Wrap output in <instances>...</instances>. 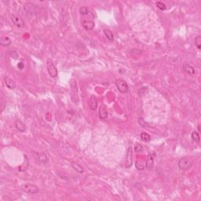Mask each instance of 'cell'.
<instances>
[{"label": "cell", "instance_id": "obj_5", "mask_svg": "<svg viewBox=\"0 0 201 201\" xmlns=\"http://www.w3.org/2000/svg\"><path fill=\"white\" fill-rule=\"evenodd\" d=\"M115 86L117 87L118 90L122 94H126L129 90V86L126 84V81H124V79H116Z\"/></svg>", "mask_w": 201, "mask_h": 201}, {"label": "cell", "instance_id": "obj_22", "mask_svg": "<svg viewBox=\"0 0 201 201\" xmlns=\"http://www.w3.org/2000/svg\"><path fill=\"white\" fill-rule=\"evenodd\" d=\"M141 140L145 142H149L151 140V137L149 134H147L145 132H142L141 134Z\"/></svg>", "mask_w": 201, "mask_h": 201}, {"label": "cell", "instance_id": "obj_1", "mask_svg": "<svg viewBox=\"0 0 201 201\" xmlns=\"http://www.w3.org/2000/svg\"><path fill=\"white\" fill-rule=\"evenodd\" d=\"M193 161L189 157H182L178 161V167L181 170H187L193 166Z\"/></svg>", "mask_w": 201, "mask_h": 201}, {"label": "cell", "instance_id": "obj_7", "mask_svg": "<svg viewBox=\"0 0 201 201\" xmlns=\"http://www.w3.org/2000/svg\"><path fill=\"white\" fill-rule=\"evenodd\" d=\"M94 17H84V20L82 21V24H83V27L84 29H86V31H90V30H93L94 28L95 24L94 21L93 20Z\"/></svg>", "mask_w": 201, "mask_h": 201}, {"label": "cell", "instance_id": "obj_18", "mask_svg": "<svg viewBox=\"0 0 201 201\" xmlns=\"http://www.w3.org/2000/svg\"><path fill=\"white\" fill-rule=\"evenodd\" d=\"M104 34L105 35V37L110 41L114 40V35L112 34V31L109 29H104Z\"/></svg>", "mask_w": 201, "mask_h": 201}, {"label": "cell", "instance_id": "obj_4", "mask_svg": "<svg viewBox=\"0 0 201 201\" xmlns=\"http://www.w3.org/2000/svg\"><path fill=\"white\" fill-rule=\"evenodd\" d=\"M21 189H22L24 192L29 193V194H32V195L37 193L39 191V187L37 185L33 184H29V183L22 185Z\"/></svg>", "mask_w": 201, "mask_h": 201}, {"label": "cell", "instance_id": "obj_21", "mask_svg": "<svg viewBox=\"0 0 201 201\" xmlns=\"http://www.w3.org/2000/svg\"><path fill=\"white\" fill-rule=\"evenodd\" d=\"M72 167L73 169L75 170L79 173H83L84 171V168L81 167L79 164H77V163H72Z\"/></svg>", "mask_w": 201, "mask_h": 201}, {"label": "cell", "instance_id": "obj_17", "mask_svg": "<svg viewBox=\"0 0 201 201\" xmlns=\"http://www.w3.org/2000/svg\"><path fill=\"white\" fill-rule=\"evenodd\" d=\"M0 44L1 46H4V47L9 46L11 44V39L8 36H3L0 39Z\"/></svg>", "mask_w": 201, "mask_h": 201}, {"label": "cell", "instance_id": "obj_14", "mask_svg": "<svg viewBox=\"0 0 201 201\" xmlns=\"http://www.w3.org/2000/svg\"><path fill=\"white\" fill-rule=\"evenodd\" d=\"M79 13H80L81 16H83V17H86V16H89V15L94 14L92 10L90 8H88L87 6H82V7H80L79 8Z\"/></svg>", "mask_w": 201, "mask_h": 201}, {"label": "cell", "instance_id": "obj_20", "mask_svg": "<svg viewBox=\"0 0 201 201\" xmlns=\"http://www.w3.org/2000/svg\"><path fill=\"white\" fill-rule=\"evenodd\" d=\"M135 166L137 167V169L140 170H142L145 169V161L141 160V159H138L136 161V164H135Z\"/></svg>", "mask_w": 201, "mask_h": 201}, {"label": "cell", "instance_id": "obj_8", "mask_svg": "<svg viewBox=\"0 0 201 201\" xmlns=\"http://www.w3.org/2000/svg\"><path fill=\"white\" fill-rule=\"evenodd\" d=\"M11 20L12 22L14 23V24L16 27H17V28H23L24 26V22L23 19L20 16H18V15L12 14Z\"/></svg>", "mask_w": 201, "mask_h": 201}, {"label": "cell", "instance_id": "obj_16", "mask_svg": "<svg viewBox=\"0 0 201 201\" xmlns=\"http://www.w3.org/2000/svg\"><path fill=\"white\" fill-rule=\"evenodd\" d=\"M153 164H154V156H152V154L149 153L148 156L146 163H145V167L148 169H151L153 167Z\"/></svg>", "mask_w": 201, "mask_h": 201}, {"label": "cell", "instance_id": "obj_24", "mask_svg": "<svg viewBox=\"0 0 201 201\" xmlns=\"http://www.w3.org/2000/svg\"><path fill=\"white\" fill-rule=\"evenodd\" d=\"M156 6H157V8L160 9V10H165L167 9L166 5H165L162 1H158V2H156Z\"/></svg>", "mask_w": 201, "mask_h": 201}, {"label": "cell", "instance_id": "obj_27", "mask_svg": "<svg viewBox=\"0 0 201 201\" xmlns=\"http://www.w3.org/2000/svg\"><path fill=\"white\" fill-rule=\"evenodd\" d=\"M18 68H19V69H24V63H22V62H20V63L18 64Z\"/></svg>", "mask_w": 201, "mask_h": 201}, {"label": "cell", "instance_id": "obj_15", "mask_svg": "<svg viewBox=\"0 0 201 201\" xmlns=\"http://www.w3.org/2000/svg\"><path fill=\"white\" fill-rule=\"evenodd\" d=\"M15 127L20 132H24L26 130V125L20 120H17L15 122Z\"/></svg>", "mask_w": 201, "mask_h": 201}, {"label": "cell", "instance_id": "obj_10", "mask_svg": "<svg viewBox=\"0 0 201 201\" xmlns=\"http://www.w3.org/2000/svg\"><path fill=\"white\" fill-rule=\"evenodd\" d=\"M88 105H89L90 109L91 110H96L98 108V100L94 95H91L88 100Z\"/></svg>", "mask_w": 201, "mask_h": 201}, {"label": "cell", "instance_id": "obj_25", "mask_svg": "<svg viewBox=\"0 0 201 201\" xmlns=\"http://www.w3.org/2000/svg\"><path fill=\"white\" fill-rule=\"evenodd\" d=\"M195 45L196 47L198 48V50L201 49V36L198 35L197 37L195 39Z\"/></svg>", "mask_w": 201, "mask_h": 201}, {"label": "cell", "instance_id": "obj_13", "mask_svg": "<svg viewBox=\"0 0 201 201\" xmlns=\"http://www.w3.org/2000/svg\"><path fill=\"white\" fill-rule=\"evenodd\" d=\"M99 116L101 120H105L108 117V111H107L106 107L105 106V105H100L99 108Z\"/></svg>", "mask_w": 201, "mask_h": 201}, {"label": "cell", "instance_id": "obj_12", "mask_svg": "<svg viewBox=\"0 0 201 201\" xmlns=\"http://www.w3.org/2000/svg\"><path fill=\"white\" fill-rule=\"evenodd\" d=\"M183 70L185 72L188 73L189 75H193L195 74V69L194 67H193L191 65L188 63H184L183 64Z\"/></svg>", "mask_w": 201, "mask_h": 201}, {"label": "cell", "instance_id": "obj_3", "mask_svg": "<svg viewBox=\"0 0 201 201\" xmlns=\"http://www.w3.org/2000/svg\"><path fill=\"white\" fill-rule=\"evenodd\" d=\"M33 156L35 161L40 164H45L49 161V157L44 152H33Z\"/></svg>", "mask_w": 201, "mask_h": 201}, {"label": "cell", "instance_id": "obj_9", "mask_svg": "<svg viewBox=\"0 0 201 201\" xmlns=\"http://www.w3.org/2000/svg\"><path fill=\"white\" fill-rule=\"evenodd\" d=\"M132 148L129 147L127 149V152H126V164L125 167L126 168H129L132 166Z\"/></svg>", "mask_w": 201, "mask_h": 201}, {"label": "cell", "instance_id": "obj_28", "mask_svg": "<svg viewBox=\"0 0 201 201\" xmlns=\"http://www.w3.org/2000/svg\"><path fill=\"white\" fill-rule=\"evenodd\" d=\"M200 130H200V125H199V126H198V131H199V132H200Z\"/></svg>", "mask_w": 201, "mask_h": 201}, {"label": "cell", "instance_id": "obj_2", "mask_svg": "<svg viewBox=\"0 0 201 201\" xmlns=\"http://www.w3.org/2000/svg\"><path fill=\"white\" fill-rule=\"evenodd\" d=\"M24 8L27 12V14L30 18H33V17L37 16V8L36 6H35L34 4L30 3H27L24 4Z\"/></svg>", "mask_w": 201, "mask_h": 201}, {"label": "cell", "instance_id": "obj_19", "mask_svg": "<svg viewBox=\"0 0 201 201\" xmlns=\"http://www.w3.org/2000/svg\"><path fill=\"white\" fill-rule=\"evenodd\" d=\"M28 167H29V160H28L27 156H24V163L21 166L18 167V170L21 171V172L22 171H25L26 170L28 169Z\"/></svg>", "mask_w": 201, "mask_h": 201}, {"label": "cell", "instance_id": "obj_6", "mask_svg": "<svg viewBox=\"0 0 201 201\" xmlns=\"http://www.w3.org/2000/svg\"><path fill=\"white\" fill-rule=\"evenodd\" d=\"M46 69H47V72L49 73V75H50V77H57V75H58V69H57L56 66L54 65V62L50 59H48L47 61H46Z\"/></svg>", "mask_w": 201, "mask_h": 201}, {"label": "cell", "instance_id": "obj_23", "mask_svg": "<svg viewBox=\"0 0 201 201\" xmlns=\"http://www.w3.org/2000/svg\"><path fill=\"white\" fill-rule=\"evenodd\" d=\"M191 138H192V139H193V141H195V142H197V143H199L200 141V135H199L198 133L196 132V131H193V132L192 133V134H191Z\"/></svg>", "mask_w": 201, "mask_h": 201}, {"label": "cell", "instance_id": "obj_11", "mask_svg": "<svg viewBox=\"0 0 201 201\" xmlns=\"http://www.w3.org/2000/svg\"><path fill=\"white\" fill-rule=\"evenodd\" d=\"M4 81H5V84L7 86V88L10 90H14L16 88V84L13 79L10 78L9 76H6L4 79Z\"/></svg>", "mask_w": 201, "mask_h": 201}, {"label": "cell", "instance_id": "obj_26", "mask_svg": "<svg viewBox=\"0 0 201 201\" xmlns=\"http://www.w3.org/2000/svg\"><path fill=\"white\" fill-rule=\"evenodd\" d=\"M134 150L136 151V152H141V151L143 150V147H142V145H141V144L137 143L136 145H135Z\"/></svg>", "mask_w": 201, "mask_h": 201}]
</instances>
